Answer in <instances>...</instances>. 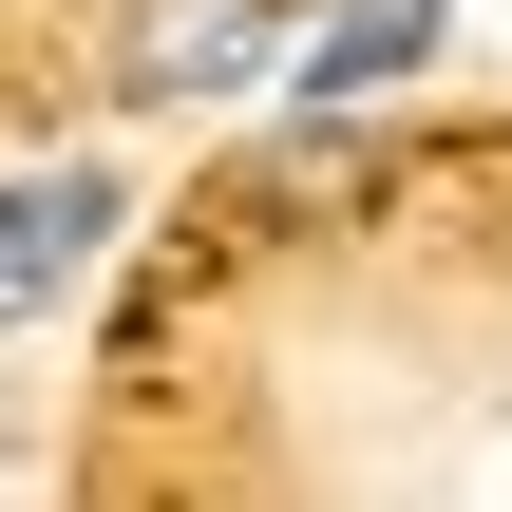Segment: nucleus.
Returning a JSON list of instances; mask_svg holds the SVG:
<instances>
[{
  "label": "nucleus",
  "mask_w": 512,
  "mask_h": 512,
  "mask_svg": "<svg viewBox=\"0 0 512 512\" xmlns=\"http://www.w3.org/2000/svg\"><path fill=\"white\" fill-rule=\"evenodd\" d=\"M285 57V0H114V95H247Z\"/></svg>",
  "instance_id": "1"
},
{
  "label": "nucleus",
  "mask_w": 512,
  "mask_h": 512,
  "mask_svg": "<svg viewBox=\"0 0 512 512\" xmlns=\"http://www.w3.org/2000/svg\"><path fill=\"white\" fill-rule=\"evenodd\" d=\"M95 228H114V171H19V190H0V323H38V304L95 266Z\"/></svg>",
  "instance_id": "2"
},
{
  "label": "nucleus",
  "mask_w": 512,
  "mask_h": 512,
  "mask_svg": "<svg viewBox=\"0 0 512 512\" xmlns=\"http://www.w3.org/2000/svg\"><path fill=\"white\" fill-rule=\"evenodd\" d=\"M418 38H437V0H342V19H323V38H304V95H323V114H342V95H380V76H399V57H418Z\"/></svg>",
  "instance_id": "3"
}]
</instances>
